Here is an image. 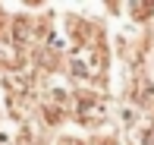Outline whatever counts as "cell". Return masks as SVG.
<instances>
[{"label": "cell", "instance_id": "obj_1", "mask_svg": "<svg viewBox=\"0 0 154 145\" xmlns=\"http://www.w3.org/2000/svg\"><path fill=\"white\" fill-rule=\"evenodd\" d=\"M72 73L75 76H85V79H91V76L101 73V66H104V51L97 44H82L79 51H72Z\"/></svg>", "mask_w": 154, "mask_h": 145}, {"label": "cell", "instance_id": "obj_2", "mask_svg": "<svg viewBox=\"0 0 154 145\" xmlns=\"http://www.w3.org/2000/svg\"><path fill=\"white\" fill-rule=\"evenodd\" d=\"M75 120H82V123H94V120H101L104 117V98L101 95H91V92H85V95H79V101H75Z\"/></svg>", "mask_w": 154, "mask_h": 145}, {"label": "cell", "instance_id": "obj_3", "mask_svg": "<svg viewBox=\"0 0 154 145\" xmlns=\"http://www.w3.org/2000/svg\"><path fill=\"white\" fill-rule=\"evenodd\" d=\"M32 32V25H29V19L25 16H16V41L19 44H25V35Z\"/></svg>", "mask_w": 154, "mask_h": 145}]
</instances>
